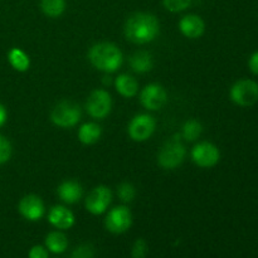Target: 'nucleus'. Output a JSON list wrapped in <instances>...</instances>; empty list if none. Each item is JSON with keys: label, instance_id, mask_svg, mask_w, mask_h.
<instances>
[{"label": "nucleus", "instance_id": "nucleus-1", "mask_svg": "<svg viewBox=\"0 0 258 258\" xmlns=\"http://www.w3.org/2000/svg\"><path fill=\"white\" fill-rule=\"evenodd\" d=\"M160 25L156 17L149 13H135L125 24V35L136 44L150 43L158 37Z\"/></svg>", "mask_w": 258, "mask_h": 258}, {"label": "nucleus", "instance_id": "nucleus-2", "mask_svg": "<svg viewBox=\"0 0 258 258\" xmlns=\"http://www.w3.org/2000/svg\"><path fill=\"white\" fill-rule=\"evenodd\" d=\"M88 59L93 67L103 72L112 73L122 64V53L112 43H98L88 52Z\"/></svg>", "mask_w": 258, "mask_h": 258}, {"label": "nucleus", "instance_id": "nucleus-3", "mask_svg": "<svg viewBox=\"0 0 258 258\" xmlns=\"http://www.w3.org/2000/svg\"><path fill=\"white\" fill-rule=\"evenodd\" d=\"M185 155L186 149L185 146L180 143V140H178L176 138L170 139V140L166 141V143L164 144L160 153H159V165L164 169L173 170V169L178 168V166L183 163L184 159H185Z\"/></svg>", "mask_w": 258, "mask_h": 258}, {"label": "nucleus", "instance_id": "nucleus-4", "mask_svg": "<svg viewBox=\"0 0 258 258\" xmlns=\"http://www.w3.org/2000/svg\"><path fill=\"white\" fill-rule=\"evenodd\" d=\"M231 100L241 107H251L258 101V83L252 80H239L229 91Z\"/></svg>", "mask_w": 258, "mask_h": 258}, {"label": "nucleus", "instance_id": "nucleus-5", "mask_svg": "<svg viewBox=\"0 0 258 258\" xmlns=\"http://www.w3.org/2000/svg\"><path fill=\"white\" fill-rule=\"evenodd\" d=\"M53 123L59 127H72L81 120V110L71 101H62L53 108L50 113Z\"/></svg>", "mask_w": 258, "mask_h": 258}, {"label": "nucleus", "instance_id": "nucleus-6", "mask_svg": "<svg viewBox=\"0 0 258 258\" xmlns=\"http://www.w3.org/2000/svg\"><path fill=\"white\" fill-rule=\"evenodd\" d=\"M131 224H133V214L128 208L123 206L111 209L105 219L106 229L113 234L125 233L131 228Z\"/></svg>", "mask_w": 258, "mask_h": 258}, {"label": "nucleus", "instance_id": "nucleus-7", "mask_svg": "<svg viewBox=\"0 0 258 258\" xmlns=\"http://www.w3.org/2000/svg\"><path fill=\"white\" fill-rule=\"evenodd\" d=\"M111 107H112V100H111L110 93L105 90L93 91L86 103L87 112L93 118H98V120L105 118L110 113Z\"/></svg>", "mask_w": 258, "mask_h": 258}, {"label": "nucleus", "instance_id": "nucleus-8", "mask_svg": "<svg viewBox=\"0 0 258 258\" xmlns=\"http://www.w3.org/2000/svg\"><path fill=\"white\" fill-rule=\"evenodd\" d=\"M191 158L201 168H213L219 163L221 153L214 144L203 141L194 146L191 150Z\"/></svg>", "mask_w": 258, "mask_h": 258}, {"label": "nucleus", "instance_id": "nucleus-9", "mask_svg": "<svg viewBox=\"0 0 258 258\" xmlns=\"http://www.w3.org/2000/svg\"><path fill=\"white\" fill-rule=\"evenodd\" d=\"M155 120L153 116L141 113L136 115L128 125V135L134 141H146L155 131Z\"/></svg>", "mask_w": 258, "mask_h": 258}, {"label": "nucleus", "instance_id": "nucleus-10", "mask_svg": "<svg viewBox=\"0 0 258 258\" xmlns=\"http://www.w3.org/2000/svg\"><path fill=\"white\" fill-rule=\"evenodd\" d=\"M111 201H112V193L110 189L105 185H98L92 189L86 198V208L90 213L100 216L105 213L111 204Z\"/></svg>", "mask_w": 258, "mask_h": 258}, {"label": "nucleus", "instance_id": "nucleus-11", "mask_svg": "<svg viewBox=\"0 0 258 258\" xmlns=\"http://www.w3.org/2000/svg\"><path fill=\"white\" fill-rule=\"evenodd\" d=\"M140 101L145 108L150 111L160 110L168 101V93L164 90L163 86L156 85H149L141 91Z\"/></svg>", "mask_w": 258, "mask_h": 258}, {"label": "nucleus", "instance_id": "nucleus-12", "mask_svg": "<svg viewBox=\"0 0 258 258\" xmlns=\"http://www.w3.org/2000/svg\"><path fill=\"white\" fill-rule=\"evenodd\" d=\"M18 209H19V213L30 222H37L42 219L45 212L42 199L37 196H33V194L25 196L19 202Z\"/></svg>", "mask_w": 258, "mask_h": 258}, {"label": "nucleus", "instance_id": "nucleus-13", "mask_svg": "<svg viewBox=\"0 0 258 258\" xmlns=\"http://www.w3.org/2000/svg\"><path fill=\"white\" fill-rule=\"evenodd\" d=\"M179 29H180V32L186 38L197 39V38L203 35L204 30H206V24H204L203 19L199 15L189 14L180 19V22H179Z\"/></svg>", "mask_w": 258, "mask_h": 258}, {"label": "nucleus", "instance_id": "nucleus-14", "mask_svg": "<svg viewBox=\"0 0 258 258\" xmlns=\"http://www.w3.org/2000/svg\"><path fill=\"white\" fill-rule=\"evenodd\" d=\"M48 222L57 229H70L75 224V216L66 207L55 206L49 211Z\"/></svg>", "mask_w": 258, "mask_h": 258}, {"label": "nucleus", "instance_id": "nucleus-15", "mask_svg": "<svg viewBox=\"0 0 258 258\" xmlns=\"http://www.w3.org/2000/svg\"><path fill=\"white\" fill-rule=\"evenodd\" d=\"M58 196L60 201L67 204H75L80 202L83 196V188L77 181L68 180L58 186Z\"/></svg>", "mask_w": 258, "mask_h": 258}, {"label": "nucleus", "instance_id": "nucleus-16", "mask_svg": "<svg viewBox=\"0 0 258 258\" xmlns=\"http://www.w3.org/2000/svg\"><path fill=\"white\" fill-rule=\"evenodd\" d=\"M68 247V238L64 233L59 231L50 232L45 237V248L48 252H52L54 254H60L66 252Z\"/></svg>", "mask_w": 258, "mask_h": 258}, {"label": "nucleus", "instance_id": "nucleus-17", "mask_svg": "<svg viewBox=\"0 0 258 258\" xmlns=\"http://www.w3.org/2000/svg\"><path fill=\"white\" fill-rule=\"evenodd\" d=\"M115 87L117 92L123 97H134L138 93L139 83L133 76L120 75L115 81Z\"/></svg>", "mask_w": 258, "mask_h": 258}, {"label": "nucleus", "instance_id": "nucleus-18", "mask_svg": "<svg viewBox=\"0 0 258 258\" xmlns=\"http://www.w3.org/2000/svg\"><path fill=\"white\" fill-rule=\"evenodd\" d=\"M101 133L102 131H101V127L97 123L88 122L80 127V130H78V139L85 145H92V144H96L100 140Z\"/></svg>", "mask_w": 258, "mask_h": 258}, {"label": "nucleus", "instance_id": "nucleus-19", "mask_svg": "<svg viewBox=\"0 0 258 258\" xmlns=\"http://www.w3.org/2000/svg\"><path fill=\"white\" fill-rule=\"evenodd\" d=\"M130 66L136 73H146L153 68V58L150 53L140 50L131 55Z\"/></svg>", "mask_w": 258, "mask_h": 258}, {"label": "nucleus", "instance_id": "nucleus-20", "mask_svg": "<svg viewBox=\"0 0 258 258\" xmlns=\"http://www.w3.org/2000/svg\"><path fill=\"white\" fill-rule=\"evenodd\" d=\"M8 60H9L10 66L18 72H25L30 66L29 57L20 48H12L8 53Z\"/></svg>", "mask_w": 258, "mask_h": 258}, {"label": "nucleus", "instance_id": "nucleus-21", "mask_svg": "<svg viewBox=\"0 0 258 258\" xmlns=\"http://www.w3.org/2000/svg\"><path fill=\"white\" fill-rule=\"evenodd\" d=\"M40 9L47 17L58 18L64 13L66 0H40Z\"/></svg>", "mask_w": 258, "mask_h": 258}, {"label": "nucleus", "instance_id": "nucleus-22", "mask_svg": "<svg viewBox=\"0 0 258 258\" xmlns=\"http://www.w3.org/2000/svg\"><path fill=\"white\" fill-rule=\"evenodd\" d=\"M203 126L197 120H189L183 126V138L186 141H196L202 135Z\"/></svg>", "mask_w": 258, "mask_h": 258}, {"label": "nucleus", "instance_id": "nucleus-23", "mask_svg": "<svg viewBox=\"0 0 258 258\" xmlns=\"http://www.w3.org/2000/svg\"><path fill=\"white\" fill-rule=\"evenodd\" d=\"M193 0H163V4L166 10L170 13H180L188 9Z\"/></svg>", "mask_w": 258, "mask_h": 258}, {"label": "nucleus", "instance_id": "nucleus-24", "mask_svg": "<svg viewBox=\"0 0 258 258\" xmlns=\"http://www.w3.org/2000/svg\"><path fill=\"white\" fill-rule=\"evenodd\" d=\"M117 194L120 197V199L125 203H128V202L133 201L136 196V190L134 188L133 184L130 183H122L117 189Z\"/></svg>", "mask_w": 258, "mask_h": 258}, {"label": "nucleus", "instance_id": "nucleus-25", "mask_svg": "<svg viewBox=\"0 0 258 258\" xmlns=\"http://www.w3.org/2000/svg\"><path fill=\"white\" fill-rule=\"evenodd\" d=\"M148 254V243L145 239L139 238L134 243L131 248V257L133 258H145Z\"/></svg>", "mask_w": 258, "mask_h": 258}, {"label": "nucleus", "instance_id": "nucleus-26", "mask_svg": "<svg viewBox=\"0 0 258 258\" xmlns=\"http://www.w3.org/2000/svg\"><path fill=\"white\" fill-rule=\"evenodd\" d=\"M95 251L91 244H81L71 254V258H93Z\"/></svg>", "mask_w": 258, "mask_h": 258}, {"label": "nucleus", "instance_id": "nucleus-27", "mask_svg": "<svg viewBox=\"0 0 258 258\" xmlns=\"http://www.w3.org/2000/svg\"><path fill=\"white\" fill-rule=\"evenodd\" d=\"M12 156V145L4 136H0V165L7 163Z\"/></svg>", "mask_w": 258, "mask_h": 258}, {"label": "nucleus", "instance_id": "nucleus-28", "mask_svg": "<svg viewBox=\"0 0 258 258\" xmlns=\"http://www.w3.org/2000/svg\"><path fill=\"white\" fill-rule=\"evenodd\" d=\"M28 258H49V254L45 247L33 246L28 252Z\"/></svg>", "mask_w": 258, "mask_h": 258}, {"label": "nucleus", "instance_id": "nucleus-29", "mask_svg": "<svg viewBox=\"0 0 258 258\" xmlns=\"http://www.w3.org/2000/svg\"><path fill=\"white\" fill-rule=\"evenodd\" d=\"M248 67L253 75L258 76V52H254L248 59Z\"/></svg>", "mask_w": 258, "mask_h": 258}, {"label": "nucleus", "instance_id": "nucleus-30", "mask_svg": "<svg viewBox=\"0 0 258 258\" xmlns=\"http://www.w3.org/2000/svg\"><path fill=\"white\" fill-rule=\"evenodd\" d=\"M7 117H8L7 110H5L4 106L0 103V127H2V126L5 123V121H7Z\"/></svg>", "mask_w": 258, "mask_h": 258}]
</instances>
